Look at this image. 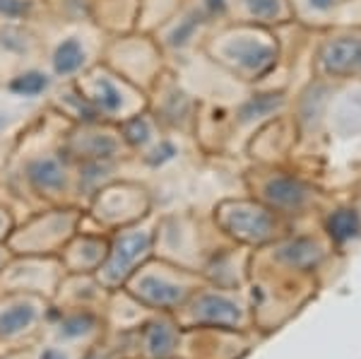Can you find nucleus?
Here are the masks:
<instances>
[{"label": "nucleus", "instance_id": "1", "mask_svg": "<svg viewBox=\"0 0 361 359\" xmlns=\"http://www.w3.org/2000/svg\"><path fill=\"white\" fill-rule=\"evenodd\" d=\"M325 68L330 73L361 71V39H340L325 51Z\"/></svg>", "mask_w": 361, "mask_h": 359}, {"label": "nucleus", "instance_id": "2", "mask_svg": "<svg viewBox=\"0 0 361 359\" xmlns=\"http://www.w3.org/2000/svg\"><path fill=\"white\" fill-rule=\"evenodd\" d=\"M147 246H149V239L145 234L123 236V239L118 241V246H116L111 263H109V275L121 277L145 251H147Z\"/></svg>", "mask_w": 361, "mask_h": 359}, {"label": "nucleus", "instance_id": "3", "mask_svg": "<svg viewBox=\"0 0 361 359\" xmlns=\"http://www.w3.org/2000/svg\"><path fill=\"white\" fill-rule=\"evenodd\" d=\"M195 316L200 321L207 323H219V326H231V323L238 321V309L234 302L224 297H217V294H207L200 302L195 304Z\"/></svg>", "mask_w": 361, "mask_h": 359}, {"label": "nucleus", "instance_id": "4", "mask_svg": "<svg viewBox=\"0 0 361 359\" xmlns=\"http://www.w3.org/2000/svg\"><path fill=\"white\" fill-rule=\"evenodd\" d=\"M137 292L140 297L147 299L154 306H173L183 299V289L166 280H159V277H145V280H140Z\"/></svg>", "mask_w": 361, "mask_h": 359}, {"label": "nucleus", "instance_id": "5", "mask_svg": "<svg viewBox=\"0 0 361 359\" xmlns=\"http://www.w3.org/2000/svg\"><path fill=\"white\" fill-rule=\"evenodd\" d=\"M29 178L44 190H58L66 183V174H63L61 164L56 159H34L29 164Z\"/></svg>", "mask_w": 361, "mask_h": 359}, {"label": "nucleus", "instance_id": "6", "mask_svg": "<svg viewBox=\"0 0 361 359\" xmlns=\"http://www.w3.org/2000/svg\"><path fill=\"white\" fill-rule=\"evenodd\" d=\"M229 54L236 58L238 63H243V66L253 68V71H265L267 66H270L272 61H275V51L267 49V46H258L253 42H241V44H234L229 49Z\"/></svg>", "mask_w": 361, "mask_h": 359}, {"label": "nucleus", "instance_id": "7", "mask_svg": "<svg viewBox=\"0 0 361 359\" xmlns=\"http://www.w3.org/2000/svg\"><path fill=\"white\" fill-rule=\"evenodd\" d=\"M272 227V219L265 212H243L238 210L231 215V229H236L238 234L248 236V239H263Z\"/></svg>", "mask_w": 361, "mask_h": 359}, {"label": "nucleus", "instance_id": "8", "mask_svg": "<svg viewBox=\"0 0 361 359\" xmlns=\"http://www.w3.org/2000/svg\"><path fill=\"white\" fill-rule=\"evenodd\" d=\"M267 198L275 202V205L296 207L304 202L306 188L299 186V183L292 181V178H275V181L267 183Z\"/></svg>", "mask_w": 361, "mask_h": 359}, {"label": "nucleus", "instance_id": "9", "mask_svg": "<svg viewBox=\"0 0 361 359\" xmlns=\"http://www.w3.org/2000/svg\"><path fill=\"white\" fill-rule=\"evenodd\" d=\"M82 63H85V51H82V44H80L78 39H66V42L56 49L54 68H56L58 75L75 73Z\"/></svg>", "mask_w": 361, "mask_h": 359}, {"label": "nucleus", "instance_id": "10", "mask_svg": "<svg viewBox=\"0 0 361 359\" xmlns=\"http://www.w3.org/2000/svg\"><path fill=\"white\" fill-rule=\"evenodd\" d=\"M37 318V309L29 304H20L8 309L5 314H0V335H15L20 331H25L34 323Z\"/></svg>", "mask_w": 361, "mask_h": 359}, {"label": "nucleus", "instance_id": "11", "mask_svg": "<svg viewBox=\"0 0 361 359\" xmlns=\"http://www.w3.org/2000/svg\"><path fill=\"white\" fill-rule=\"evenodd\" d=\"M328 229H330V234H333V239H337V241L352 239V236L359 231V217H357V212H352V210L335 212V215L328 219Z\"/></svg>", "mask_w": 361, "mask_h": 359}, {"label": "nucleus", "instance_id": "12", "mask_svg": "<svg viewBox=\"0 0 361 359\" xmlns=\"http://www.w3.org/2000/svg\"><path fill=\"white\" fill-rule=\"evenodd\" d=\"M173 343H176V335H173L171 328L164 326V323L152 326L147 331V347H149V352L157 355V357L169 355V352L173 350Z\"/></svg>", "mask_w": 361, "mask_h": 359}, {"label": "nucleus", "instance_id": "13", "mask_svg": "<svg viewBox=\"0 0 361 359\" xmlns=\"http://www.w3.org/2000/svg\"><path fill=\"white\" fill-rule=\"evenodd\" d=\"M46 87H49V80H46L42 73H27V75H20V78L10 85V90H13L15 95L34 97V95H39V92H44Z\"/></svg>", "mask_w": 361, "mask_h": 359}, {"label": "nucleus", "instance_id": "14", "mask_svg": "<svg viewBox=\"0 0 361 359\" xmlns=\"http://www.w3.org/2000/svg\"><path fill=\"white\" fill-rule=\"evenodd\" d=\"M99 87V97H97V102H99V107L104 109V111H118L121 109V92L116 90V85L111 83V80H99L97 83Z\"/></svg>", "mask_w": 361, "mask_h": 359}, {"label": "nucleus", "instance_id": "15", "mask_svg": "<svg viewBox=\"0 0 361 359\" xmlns=\"http://www.w3.org/2000/svg\"><path fill=\"white\" fill-rule=\"evenodd\" d=\"M92 326H94V321H92L90 316H75L61 326V335L63 338H78V335L90 331Z\"/></svg>", "mask_w": 361, "mask_h": 359}, {"label": "nucleus", "instance_id": "16", "mask_svg": "<svg viewBox=\"0 0 361 359\" xmlns=\"http://www.w3.org/2000/svg\"><path fill=\"white\" fill-rule=\"evenodd\" d=\"M248 8H250V13L258 17H272V15H277L279 5H277V0H248Z\"/></svg>", "mask_w": 361, "mask_h": 359}, {"label": "nucleus", "instance_id": "17", "mask_svg": "<svg viewBox=\"0 0 361 359\" xmlns=\"http://www.w3.org/2000/svg\"><path fill=\"white\" fill-rule=\"evenodd\" d=\"M29 0H0V13L10 15V17H20L29 10Z\"/></svg>", "mask_w": 361, "mask_h": 359}, {"label": "nucleus", "instance_id": "18", "mask_svg": "<svg viewBox=\"0 0 361 359\" xmlns=\"http://www.w3.org/2000/svg\"><path fill=\"white\" fill-rule=\"evenodd\" d=\"M126 135L130 138L133 142H145V140H147V126H145V121H140V118L130 121V123H128V128H126Z\"/></svg>", "mask_w": 361, "mask_h": 359}, {"label": "nucleus", "instance_id": "19", "mask_svg": "<svg viewBox=\"0 0 361 359\" xmlns=\"http://www.w3.org/2000/svg\"><path fill=\"white\" fill-rule=\"evenodd\" d=\"M42 359H66V357H63V352H58V350H46Z\"/></svg>", "mask_w": 361, "mask_h": 359}, {"label": "nucleus", "instance_id": "20", "mask_svg": "<svg viewBox=\"0 0 361 359\" xmlns=\"http://www.w3.org/2000/svg\"><path fill=\"white\" fill-rule=\"evenodd\" d=\"M313 5H318V8H325V5H328V0H313Z\"/></svg>", "mask_w": 361, "mask_h": 359}]
</instances>
